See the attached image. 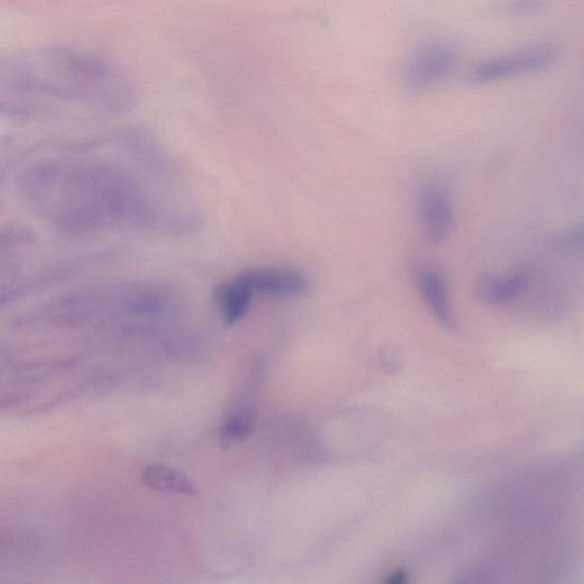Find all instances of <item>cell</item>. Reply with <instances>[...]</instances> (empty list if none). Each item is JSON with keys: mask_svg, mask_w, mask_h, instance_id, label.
Masks as SVG:
<instances>
[{"mask_svg": "<svg viewBox=\"0 0 584 584\" xmlns=\"http://www.w3.org/2000/svg\"><path fill=\"white\" fill-rule=\"evenodd\" d=\"M582 229H574L572 231H567L562 234L560 240H558V245L562 248H575V247L582 245Z\"/></svg>", "mask_w": 584, "mask_h": 584, "instance_id": "30bf717a", "label": "cell"}, {"mask_svg": "<svg viewBox=\"0 0 584 584\" xmlns=\"http://www.w3.org/2000/svg\"><path fill=\"white\" fill-rule=\"evenodd\" d=\"M253 296V290L236 278L217 285L212 293V301L223 321L232 326L248 313Z\"/></svg>", "mask_w": 584, "mask_h": 584, "instance_id": "52a82bcc", "label": "cell"}, {"mask_svg": "<svg viewBox=\"0 0 584 584\" xmlns=\"http://www.w3.org/2000/svg\"><path fill=\"white\" fill-rule=\"evenodd\" d=\"M5 130H6V123L3 121L2 118H0V136L5 133Z\"/></svg>", "mask_w": 584, "mask_h": 584, "instance_id": "8fae6325", "label": "cell"}, {"mask_svg": "<svg viewBox=\"0 0 584 584\" xmlns=\"http://www.w3.org/2000/svg\"><path fill=\"white\" fill-rule=\"evenodd\" d=\"M557 58L558 49L555 45L527 47L517 52L486 59L471 71L469 80L472 84H490L536 74L547 70L556 62Z\"/></svg>", "mask_w": 584, "mask_h": 584, "instance_id": "6da1fadb", "label": "cell"}, {"mask_svg": "<svg viewBox=\"0 0 584 584\" xmlns=\"http://www.w3.org/2000/svg\"><path fill=\"white\" fill-rule=\"evenodd\" d=\"M237 278L248 285L253 292H262L271 296L304 295L310 288L309 278L304 273L292 270V268H250V270L241 272Z\"/></svg>", "mask_w": 584, "mask_h": 584, "instance_id": "277c9868", "label": "cell"}, {"mask_svg": "<svg viewBox=\"0 0 584 584\" xmlns=\"http://www.w3.org/2000/svg\"><path fill=\"white\" fill-rule=\"evenodd\" d=\"M143 481L155 491L172 496H194L198 492L189 477L164 464H152L145 469Z\"/></svg>", "mask_w": 584, "mask_h": 584, "instance_id": "ba28073f", "label": "cell"}, {"mask_svg": "<svg viewBox=\"0 0 584 584\" xmlns=\"http://www.w3.org/2000/svg\"><path fill=\"white\" fill-rule=\"evenodd\" d=\"M530 284L526 271H516L508 275L483 274L477 280L475 293L486 305L500 306L517 300Z\"/></svg>", "mask_w": 584, "mask_h": 584, "instance_id": "8992f818", "label": "cell"}, {"mask_svg": "<svg viewBox=\"0 0 584 584\" xmlns=\"http://www.w3.org/2000/svg\"><path fill=\"white\" fill-rule=\"evenodd\" d=\"M421 232L428 245L445 242L454 232L455 215L449 192L437 183H427L420 189L417 202Z\"/></svg>", "mask_w": 584, "mask_h": 584, "instance_id": "3957f363", "label": "cell"}, {"mask_svg": "<svg viewBox=\"0 0 584 584\" xmlns=\"http://www.w3.org/2000/svg\"><path fill=\"white\" fill-rule=\"evenodd\" d=\"M255 424L254 411L241 410L234 413L225 421L220 430V441L223 446L229 447L248 438L253 433Z\"/></svg>", "mask_w": 584, "mask_h": 584, "instance_id": "9c48e42d", "label": "cell"}, {"mask_svg": "<svg viewBox=\"0 0 584 584\" xmlns=\"http://www.w3.org/2000/svg\"><path fill=\"white\" fill-rule=\"evenodd\" d=\"M460 53L447 41H434L413 53L405 67V84L411 92H425L437 86L457 70Z\"/></svg>", "mask_w": 584, "mask_h": 584, "instance_id": "7a4b0ae2", "label": "cell"}, {"mask_svg": "<svg viewBox=\"0 0 584 584\" xmlns=\"http://www.w3.org/2000/svg\"><path fill=\"white\" fill-rule=\"evenodd\" d=\"M412 278L435 319L445 329H454V315L445 273L432 264L418 263L412 267Z\"/></svg>", "mask_w": 584, "mask_h": 584, "instance_id": "5b68a950", "label": "cell"}]
</instances>
